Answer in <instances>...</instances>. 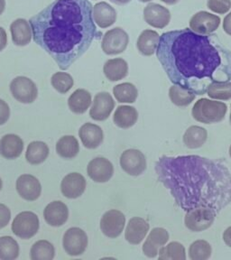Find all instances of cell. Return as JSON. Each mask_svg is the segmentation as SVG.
Masks as SVG:
<instances>
[{
	"instance_id": "6da1fadb",
	"label": "cell",
	"mask_w": 231,
	"mask_h": 260,
	"mask_svg": "<svg viewBox=\"0 0 231 260\" xmlns=\"http://www.w3.org/2000/svg\"><path fill=\"white\" fill-rule=\"evenodd\" d=\"M155 53L169 80L196 95L207 93L211 83L230 81L231 51L213 34L163 32Z\"/></svg>"
},
{
	"instance_id": "7a4b0ae2",
	"label": "cell",
	"mask_w": 231,
	"mask_h": 260,
	"mask_svg": "<svg viewBox=\"0 0 231 260\" xmlns=\"http://www.w3.org/2000/svg\"><path fill=\"white\" fill-rule=\"evenodd\" d=\"M154 169L159 182L185 212L208 207L218 214L231 203V174L223 162L200 155H163Z\"/></svg>"
},
{
	"instance_id": "3957f363",
	"label": "cell",
	"mask_w": 231,
	"mask_h": 260,
	"mask_svg": "<svg viewBox=\"0 0 231 260\" xmlns=\"http://www.w3.org/2000/svg\"><path fill=\"white\" fill-rule=\"evenodd\" d=\"M89 0H54L29 21L34 42L50 54L62 71L88 51L102 37Z\"/></svg>"
},
{
	"instance_id": "277c9868",
	"label": "cell",
	"mask_w": 231,
	"mask_h": 260,
	"mask_svg": "<svg viewBox=\"0 0 231 260\" xmlns=\"http://www.w3.org/2000/svg\"><path fill=\"white\" fill-rule=\"evenodd\" d=\"M227 111V106L224 102L201 99L193 106L191 115L198 122L204 124H213L222 121Z\"/></svg>"
},
{
	"instance_id": "5b68a950",
	"label": "cell",
	"mask_w": 231,
	"mask_h": 260,
	"mask_svg": "<svg viewBox=\"0 0 231 260\" xmlns=\"http://www.w3.org/2000/svg\"><path fill=\"white\" fill-rule=\"evenodd\" d=\"M40 227L38 216L32 211H22L16 216L12 222V232L16 237L29 240L37 234Z\"/></svg>"
},
{
	"instance_id": "8992f818",
	"label": "cell",
	"mask_w": 231,
	"mask_h": 260,
	"mask_svg": "<svg viewBox=\"0 0 231 260\" xmlns=\"http://www.w3.org/2000/svg\"><path fill=\"white\" fill-rule=\"evenodd\" d=\"M217 213L211 208L200 207L186 211L184 224L191 232H200L208 230L215 220Z\"/></svg>"
},
{
	"instance_id": "52a82bcc",
	"label": "cell",
	"mask_w": 231,
	"mask_h": 260,
	"mask_svg": "<svg viewBox=\"0 0 231 260\" xmlns=\"http://www.w3.org/2000/svg\"><path fill=\"white\" fill-rule=\"evenodd\" d=\"M128 43L127 32L120 27H115L106 32L102 38V51L108 55L119 54L126 50Z\"/></svg>"
},
{
	"instance_id": "ba28073f",
	"label": "cell",
	"mask_w": 231,
	"mask_h": 260,
	"mask_svg": "<svg viewBox=\"0 0 231 260\" xmlns=\"http://www.w3.org/2000/svg\"><path fill=\"white\" fill-rule=\"evenodd\" d=\"M10 91L17 102L30 104L37 100L38 89L34 81L24 76L15 78L10 83Z\"/></svg>"
},
{
	"instance_id": "9c48e42d",
	"label": "cell",
	"mask_w": 231,
	"mask_h": 260,
	"mask_svg": "<svg viewBox=\"0 0 231 260\" xmlns=\"http://www.w3.org/2000/svg\"><path fill=\"white\" fill-rule=\"evenodd\" d=\"M62 246L65 252L70 256H80L87 249L88 236L80 228H71L63 235Z\"/></svg>"
},
{
	"instance_id": "30bf717a",
	"label": "cell",
	"mask_w": 231,
	"mask_h": 260,
	"mask_svg": "<svg viewBox=\"0 0 231 260\" xmlns=\"http://www.w3.org/2000/svg\"><path fill=\"white\" fill-rule=\"evenodd\" d=\"M119 162L123 171L132 176L142 175L146 169V156L138 149H127L123 152Z\"/></svg>"
},
{
	"instance_id": "8fae6325",
	"label": "cell",
	"mask_w": 231,
	"mask_h": 260,
	"mask_svg": "<svg viewBox=\"0 0 231 260\" xmlns=\"http://www.w3.org/2000/svg\"><path fill=\"white\" fill-rule=\"evenodd\" d=\"M126 224V217L121 211L110 210L104 213L101 220L102 233L110 238L116 239L120 236Z\"/></svg>"
},
{
	"instance_id": "7c38bea8",
	"label": "cell",
	"mask_w": 231,
	"mask_h": 260,
	"mask_svg": "<svg viewBox=\"0 0 231 260\" xmlns=\"http://www.w3.org/2000/svg\"><path fill=\"white\" fill-rule=\"evenodd\" d=\"M220 17L207 11L196 13L190 19V27L200 35H211L219 28Z\"/></svg>"
},
{
	"instance_id": "4fadbf2b",
	"label": "cell",
	"mask_w": 231,
	"mask_h": 260,
	"mask_svg": "<svg viewBox=\"0 0 231 260\" xmlns=\"http://www.w3.org/2000/svg\"><path fill=\"white\" fill-rule=\"evenodd\" d=\"M114 108L115 102L112 96L109 92L102 91L94 98L89 116L96 121H104L109 118Z\"/></svg>"
},
{
	"instance_id": "5bb4252c",
	"label": "cell",
	"mask_w": 231,
	"mask_h": 260,
	"mask_svg": "<svg viewBox=\"0 0 231 260\" xmlns=\"http://www.w3.org/2000/svg\"><path fill=\"white\" fill-rule=\"evenodd\" d=\"M87 173L95 183H107L113 176V165L107 158L96 157L89 162Z\"/></svg>"
},
{
	"instance_id": "9a60e30c",
	"label": "cell",
	"mask_w": 231,
	"mask_h": 260,
	"mask_svg": "<svg viewBox=\"0 0 231 260\" xmlns=\"http://www.w3.org/2000/svg\"><path fill=\"white\" fill-rule=\"evenodd\" d=\"M16 191L23 199L34 202L40 197L42 185L36 176L22 175L16 180Z\"/></svg>"
},
{
	"instance_id": "2e32d148",
	"label": "cell",
	"mask_w": 231,
	"mask_h": 260,
	"mask_svg": "<svg viewBox=\"0 0 231 260\" xmlns=\"http://www.w3.org/2000/svg\"><path fill=\"white\" fill-rule=\"evenodd\" d=\"M144 20L154 28H164L170 23L171 13L161 5L150 3L144 9Z\"/></svg>"
},
{
	"instance_id": "e0dca14e",
	"label": "cell",
	"mask_w": 231,
	"mask_h": 260,
	"mask_svg": "<svg viewBox=\"0 0 231 260\" xmlns=\"http://www.w3.org/2000/svg\"><path fill=\"white\" fill-rule=\"evenodd\" d=\"M87 182L83 175L79 173H71L62 179L61 193L68 199H77L85 191Z\"/></svg>"
},
{
	"instance_id": "ac0fdd59",
	"label": "cell",
	"mask_w": 231,
	"mask_h": 260,
	"mask_svg": "<svg viewBox=\"0 0 231 260\" xmlns=\"http://www.w3.org/2000/svg\"><path fill=\"white\" fill-rule=\"evenodd\" d=\"M169 240V233L162 228H154L150 232L143 245V253L147 257L154 258L159 254V250Z\"/></svg>"
},
{
	"instance_id": "d6986e66",
	"label": "cell",
	"mask_w": 231,
	"mask_h": 260,
	"mask_svg": "<svg viewBox=\"0 0 231 260\" xmlns=\"http://www.w3.org/2000/svg\"><path fill=\"white\" fill-rule=\"evenodd\" d=\"M44 218L46 223L50 226L61 227L69 218V210L64 203L61 201H54L45 207Z\"/></svg>"
},
{
	"instance_id": "ffe728a7",
	"label": "cell",
	"mask_w": 231,
	"mask_h": 260,
	"mask_svg": "<svg viewBox=\"0 0 231 260\" xmlns=\"http://www.w3.org/2000/svg\"><path fill=\"white\" fill-rule=\"evenodd\" d=\"M79 137L86 148L95 149L102 145L104 134L101 126L92 123H85L79 130Z\"/></svg>"
},
{
	"instance_id": "44dd1931",
	"label": "cell",
	"mask_w": 231,
	"mask_h": 260,
	"mask_svg": "<svg viewBox=\"0 0 231 260\" xmlns=\"http://www.w3.org/2000/svg\"><path fill=\"white\" fill-rule=\"evenodd\" d=\"M148 222L139 217L130 219L125 232V239L128 243L138 245L141 243L149 232Z\"/></svg>"
},
{
	"instance_id": "7402d4cb",
	"label": "cell",
	"mask_w": 231,
	"mask_h": 260,
	"mask_svg": "<svg viewBox=\"0 0 231 260\" xmlns=\"http://www.w3.org/2000/svg\"><path fill=\"white\" fill-rule=\"evenodd\" d=\"M24 150L23 139L15 134L5 135L0 139V154L6 159H16Z\"/></svg>"
},
{
	"instance_id": "603a6c76",
	"label": "cell",
	"mask_w": 231,
	"mask_h": 260,
	"mask_svg": "<svg viewBox=\"0 0 231 260\" xmlns=\"http://www.w3.org/2000/svg\"><path fill=\"white\" fill-rule=\"evenodd\" d=\"M93 20L101 28H108L117 20L115 8L107 2H100L92 8Z\"/></svg>"
},
{
	"instance_id": "cb8c5ba5",
	"label": "cell",
	"mask_w": 231,
	"mask_h": 260,
	"mask_svg": "<svg viewBox=\"0 0 231 260\" xmlns=\"http://www.w3.org/2000/svg\"><path fill=\"white\" fill-rule=\"evenodd\" d=\"M13 43L17 46H25L32 40V31L31 24L24 18H18L10 25Z\"/></svg>"
},
{
	"instance_id": "d4e9b609",
	"label": "cell",
	"mask_w": 231,
	"mask_h": 260,
	"mask_svg": "<svg viewBox=\"0 0 231 260\" xmlns=\"http://www.w3.org/2000/svg\"><path fill=\"white\" fill-rule=\"evenodd\" d=\"M159 41H160V37L158 32H155L154 30L146 29L145 31H143L138 37L137 47L139 53L144 56H151L156 52L158 47Z\"/></svg>"
},
{
	"instance_id": "484cf974",
	"label": "cell",
	"mask_w": 231,
	"mask_h": 260,
	"mask_svg": "<svg viewBox=\"0 0 231 260\" xmlns=\"http://www.w3.org/2000/svg\"><path fill=\"white\" fill-rule=\"evenodd\" d=\"M103 72L106 78L110 81H118L128 74V65L124 59L115 58L106 61Z\"/></svg>"
},
{
	"instance_id": "4316f807",
	"label": "cell",
	"mask_w": 231,
	"mask_h": 260,
	"mask_svg": "<svg viewBox=\"0 0 231 260\" xmlns=\"http://www.w3.org/2000/svg\"><path fill=\"white\" fill-rule=\"evenodd\" d=\"M138 112L132 106H118L113 116V121L116 126L127 129L134 126L138 121Z\"/></svg>"
},
{
	"instance_id": "83f0119b",
	"label": "cell",
	"mask_w": 231,
	"mask_h": 260,
	"mask_svg": "<svg viewBox=\"0 0 231 260\" xmlns=\"http://www.w3.org/2000/svg\"><path fill=\"white\" fill-rule=\"evenodd\" d=\"M91 94L84 89H78L73 92L68 100L70 110L75 114L85 113L91 105Z\"/></svg>"
},
{
	"instance_id": "f1b7e54d",
	"label": "cell",
	"mask_w": 231,
	"mask_h": 260,
	"mask_svg": "<svg viewBox=\"0 0 231 260\" xmlns=\"http://www.w3.org/2000/svg\"><path fill=\"white\" fill-rule=\"evenodd\" d=\"M208 138L207 130L199 126H191L183 135V143L190 149L200 148L205 144Z\"/></svg>"
},
{
	"instance_id": "f546056e",
	"label": "cell",
	"mask_w": 231,
	"mask_h": 260,
	"mask_svg": "<svg viewBox=\"0 0 231 260\" xmlns=\"http://www.w3.org/2000/svg\"><path fill=\"white\" fill-rule=\"evenodd\" d=\"M49 152L48 146L45 142L32 141L27 146L25 159L31 165H40L47 159Z\"/></svg>"
},
{
	"instance_id": "4dcf8cb0",
	"label": "cell",
	"mask_w": 231,
	"mask_h": 260,
	"mask_svg": "<svg viewBox=\"0 0 231 260\" xmlns=\"http://www.w3.org/2000/svg\"><path fill=\"white\" fill-rule=\"evenodd\" d=\"M56 152L62 158H74L80 152L77 138L73 136H64L60 138L56 144Z\"/></svg>"
},
{
	"instance_id": "1f68e13d",
	"label": "cell",
	"mask_w": 231,
	"mask_h": 260,
	"mask_svg": "<svg viewBox=\"0 0 231 260\" xmlns=\"http://www.w3.org/2000/svg\"><path fill=\"white\" fill-rule=\"evenodd\" d=\"M54 255V247L48 240H38L32 245L30 250V256L32 260H52Z\"/></svg>"
},
{
	"instance_id": "d6a6232c",
	"label": "cell",
	"mask_w": 231,
	"mask_h": 260,
	"mask_svg": "<svg viewBox=\"0 0 231 260\" xmlns=\"http://www.w3.org/2000/svg\"><path fill=\"white\" fill-rule=\"evenodd\" d=\"M113 94L120 103H134L138 97V90L134 84L124 82L114 87Z\"/></svg>"
},
{
	"instance_id": "836d02e7",
	"label": "cell",
	"mask_w": 231,
	"mask_h": 260,
	"mask_svg": "<svg viewBox=\"0 0 231 260\" xmlns=\"http://www.w3.org/2000/svg\"><path fill=\"white\" fill-rule=\"evenodd\" d=\"M19 245L10 236L0 237V259H16L19 256Z\"/></svg>"
},
{
	"instance_id": "e575fe53",
	"label": "cell",
	"mask_w": 231,
	"mask_h": 260,
	"mask_svg": "<svg viewBox=\"0 0 231 260\" xmlns=\"http://www.w3.org/2000/svg\"><path fill=\"white\" fill-rule=\"evenodd\" d=\"M171 102L178 107H186L195 100V94L189 89L178 85H173L169 89Z\"/></svg>"
},
{
	"instance_id": "d590c367",
	"label": "cell",
	"mask_w": 231,
	"mask_h": 260,
	"mask_svg": "<svg viewBox=\"0 0 231 260\" xmlns=\"http://www.w3.org/2000/svg\"><path fill=\"white\" fill-rule=\"evenodd\" d=\"M160 260H185L186 252L183 244L173 241L159 250Z\"/></svg>"
},
{
	"instance_id": "8d00e7d4",
	"label": "cell",
	"mask_w": 231,
	"mask_h": 260,
	"mask_svg": "<svg viewBox=\"0 0 231 260\" xmlns=\"http://www.w3.org/2000/svg\"><path fill=\"white\" fill-rule=\"evenodd\" d=\"M207 94L213 100L229 101L231 100V81L211 83L208 88Z\"/></svg>"
},
{
	"instance_id": "74e56055",
	"label": "cell",
	"mask_w": 231,
	"mask_h": 260,
	"mask_svg": "<svg viewBox=\"0 0 231 260\" xmlns=\"http://www.w3.org/2000/svg\"><path fill=\"white\" fill-rule=\"evenodd\" d=\"M211 246L205 240H196L189 248V256L191 260H207L211 256Z\"/></svg>"
},
{
	"instance_id": "f35d334b",
	"label": "cell",
	"mask_w": 231,
	"mask_h": 260,
	"mask_svg": "<svg viewBox=\"0 0 231 260\" xmlns=\"http://www.w3.org/2000/svg\"><path fill=\"white\" fill-rule=\"evenodd\" d=\"M51 82L53 88L61 94L67 93L74 84L73 78L69 73L62 72L54 73L51 79Z\"/></svg>"
},
{
	"instance_id": "ab89813d",
	"label": "cell",
	"mask_w": 231,
	"mask_h": 260,
	"mask_svg": "<svg viewBox=\"0 0 231 260\" xmlns=\"http://www.w3.org/2000/svg\"><path fill=\"white\" fill-rule=\"evenodd\" d=\"M207 7L212 12L224 15L231 8V0H208Z\"/></svg>"
},
{
	"instance_id": "60d3db41",
	"label": "cell",
	"mask_w": 231,
	"mask_h": 260,
	"mask_svg": "<svg viewBox=\"0 0 231 260\" xmlns=\"http://www.w3.org/2000/svg\"><path fill=\"white\" fill-rule=\"evenodd\" d=\"M11 219V211L8 206L0 203V230L7 227Z\"/></svg>"
},
{
	"instance_id": "b9f144b4",
	"label": "cell",
	"mask_w": 231,
	"mask_h": 260,
	"mask_svg": "<svg viewBox=\"0 0 231 260\" xmlns=\"http://www.w3.org/2000/svg\"><path fill=\"white\" fill-rule=\"evenodd\" d=\"M10 117V109L7 102L0 100V126L4 125Z\"/></svg>"
},
{
	"instance_id": "7bdbcfd3",
	"label": "cell",
	"mask_w": 231,
	"mask_h": 260,
	"mask_svg": "<svg viewBox=\"0 0 231 260\" xmlns=\"http://www.w3.org/2000/svg\"><path fill=\"white\" fill-rule=\"evenodd\" d=\"M8 45V36L3 27H0V52L3 51Z\"/></svg>"
},
{
	"instance_id": "ee69618b",
	"label": "cell",
	"mask_w": 231,
	"mask_h": 260,
	"mask_svg": "<svg viewBox=\"0 0 231 260\" xmlns=\"http://www.w3.org/2000/svg\"><path fill=\"white\" fill-rule=\"evenodd\" d=\"M223 30L231 37V12L224 18Z\"/></svg>"
},
{
	"instance_id": "f6af8a7d",
	"label": "cell",
	"mask_w": 231,
	"mask_h": 260,
	"mask_svg": "<svg viewBox=\"0 0 231 260\" xmlns=\"http://www.w3.org/2000/svg\"><path fill=\"white\" fill-rule=\"evenodd\" d=\"M223 240L225 244L231 248V227L227 228L223 233Z\"/></svg>"
},
{
	"instance_id": "bcb514c9",
	"label": "cell",
	"mask_w": 231,
	"mask_h": 260,
	"mask_svg": "<svg viewBox=\"0 0 231 260\" xmlns=\"http://www.w3.org/2000/svg\"><path fill=\"white\" fill-rule=\"evenodd\" d=\"M111 2H113L115 4L118 5H126L129 3L131 0H110Z\"/></svg>"
},
{
	"instance_id": "7dc6e473",
	"label": "cell",
	"mask_w": 231,
	"mask_h": 260,
	"mask_svg": "<svg viewBox=\"0 0 231 260\" xmlns=\"http://www.w3.org/2000/svg\"><path fill=\"white\" fill-rule=\"evenodd\" d=\"M6 8V0H0V16L3 14Z\"/></svg>"
},
{
	"instance_id": "c3c4849f",
	"label": "cell",
	"mask_w": 231,
	"mask_h": 260,
	"mask_svg": "<svg viewBox=\"0 0 231 260\" xmlns=\"http://www.w3.org/2000/svg\"><path fill=\"white\" fill-rule=\"evenodd\" d=\"M161 1L167 5H175L178 2L179 0H161Z\"/></svg>"
},
{
	"instance_id": "681fc988",
	"label": "cell",
	"mask_w": 231,
	"mask_h": 260,
	"mask_svg": "<svg viewBox=\"0 0 231 260\" xmlns=\"http://www.w3.org/2000/svg\"><path fill=\"white\" fill-rule=\"evenodd\" d=\"M2 187H3V183H2V180L0 178V191L2 190Z\"/></svg>"
},
{
	"instance_id": "f907efd6",
	"label": "cell",
	"mask_w": 231,
	"mask_h": 260,
	"mask_svg": "<svg viewBox=\"0 0 231 260\" xmlns=\"http://www.w3.org/2000/svg\"><path fill=\"white\" fill-rule=\"evenodd\" d=\"M140 2H143V3H146V2H150L152 0H139Z\"/></svg>"
},
{
	"instance_id": "816d5d0a",
	"label": "cell",
	"mask_w": 231,
	"mask_h": 260,
	"mask_svg": "<svg viewBox=\"0 0 231 260\" xmlns=\"http://www.w3.org/2000/svg\"><path fill=\"white\" fill-rule=\"evenodd\" d=\"M228 153H229V156H230L231 158V145L230 146H229V150H228Z\"/></svg>"
},
{
	"instance_id": "f5cc1de1",
	"label": "cell",
	"mask_w": 231,
	"mask_h": 260,
	"mask_svg": "<svg viewBox=\"0 0 231 260\" xmlns=\"http://www.w3.org/2000/svg\"><path fill=\"white\" fill-rule=\"evenodd\" d=\"M229 120H230V123H231V111H230V117H229Z\"/></svg>"
}]
</instances>
